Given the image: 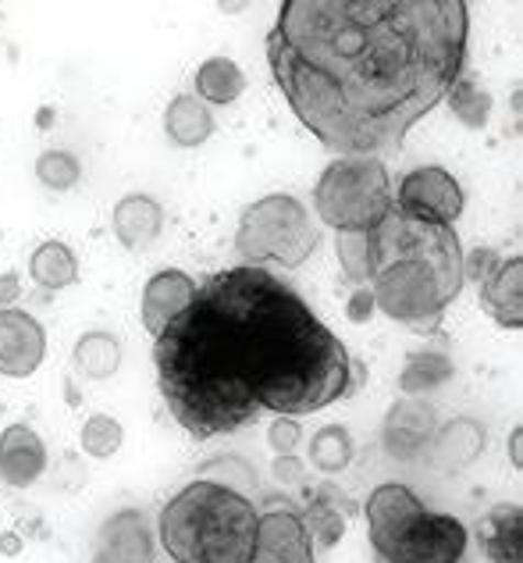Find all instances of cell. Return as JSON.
<instances>
[{"mask_svg":"<svg viewBox=\"0 0 523 563\" xmlns=\"http://www.w3.org/2000/svg\"><path fill=\"white\" fill-rule=\"evenodd\" d=\"M463 0H286L267 33L281 97L338 157L399 154L467 65Z\"/></svg>","mask_w":523,"mask_h":563,"instance_id":"obj_1","label":"cell"},{"mask_svg":"<svg viewBox=\"0 0 523 563\" xmlns=\"http://www.w3.org/2000/svg\"><path fill=\"white\" fill-rule=\"evenodd\" d=\"M164 407L197 442L260 418H307L360 385L342 339L296 286L267 268L207 275L192 303L154 339Z\"/></svg>","mask_w":523,"mask_h":563,"instance_id":"obj_2","label":"cell"},{"mask_svg":"<svg viewBox=\"0 0 523 563\" xmlns=\"http://www.w3.org/2000/svg\"><path fill=\"white\" fill-rule=\"evenodd\" d=\"M335 254L356 286H367L385 318L435 332L463 292V246L453 225L413 218L392 203L367 232H338Z\"/></svg>","mask_w":523,"mask_h":563,"instance_id":"obj_3","label":"cell"},{"mask_svg":"<svg viewBox=\"0 0 523 563\" xmlns=\"http://www.w3.org/2000/svg\"><path fill=\"white\" fill-rule=\"evenodd\" d=\"M260 510L232 485L197 478L164 503L157 536L175 563H249Z\"/></svg>","mask_w":523,"mask_h":563,"instance_id":"obj_4","label":"cell"},{"mask_svg":"<svg viewBox=\"0 0 523 563\" xmlns=\"http://www.w3.org/2000/svg\"><path fill=\"white\" fill-rule=\"evenodd\" d=\"M378 563H463L470 531L453 514L427 510L410 485L385 482L364 503Z\"/></svg>","mask_w":523,"mask_h":563,"instance_id":"obj_5","label":"cell"},{"mask_svg":"<svg viewBox=\"0 0 523 563\" xmlns=\"http://www.w3.org/2000/svg\"><path fill=\"white\" fill-rule=\"evenodd\" d=\"M321 243V225L310 218V207L292 192H267L253 200L238 218L235 250L249 268L278 264V268H299L313 257Z\"/></svg>","mask_w":523,"mask_h":563,"instance_id":"obj_6","label":"cell"},{"mask_svg":"<svg viewBox=\"0 0 523 563\" xmlns=\"http://www.w3.org/2000/svg\"><path fill=\"white\" fill-rule=\"evenodd\" d=\"M392 207V183L381 157H338L313 186L318 221L335 232H367Z\"/></svg>","mask_w":523,"mask_h":563,"instance_id":"obj_7","label":"cell"},{"mask_svg":"<svg viewBox=\"0 0 523 563\" xmlns=\"http://www.w3.org/2000/svg\"><path fill=\"white\" fill-rule=\"evenodd\" d=\"M392 203L413 218L453 225V221L463 214L467 197H463V186L456 183L453 172H445L438 165H424V168H413L402 175L392 192Z\"/></svg>","mask_w":523,"mask_h":563,"instance_id":"obj_8","label":"cell"},{"mask_svg":"<svg viewBox=\"0 0 523 563\" xmlns=\"http://www.w3.org/2000/svg\"><path fill=\"white\" fill-rule=\"evenodd\" d=\"M249 563H313V539L292 503H271L257 521Z\"/></svg>","mask_w":523,"mask_h":563,"instance_id":"obj_9","label":"cell"},{"mask_svg":"<svg viewBox=\"0 0 523 563\" xmlns=\"http://www.w3.org/2000/svg\"><path fill=\"white\" fill-rule=\"evenodd\" d=\"M47 357V332L43 324L19 307L0 310V375L29 378Z\"/></svg>","mask_w":523,"mask_h":563,"instance_id":"obj_10","label":"cell"},{"mask_svg":"<svg viewBox=\"0 0 523 563\" xmlns=\"http://www.w3.org/2000/svg\"><path fill=\"white\" fill-rule=\"evenodd\" d=\"M481 310L502 329H523V257H502L481 282Z\"/></svg>","mask_w":523,"mask_h":563,"instance_id":"obj_11","label":"cell"},{"mask_svg":"<svg viewBox=\"0 0 523 563\" xmlns=\"http://www.w3.org/2000/svg\"><path fill=\"white\" fill-rule=\"evenodd\" d=\"M192 296H197V278H189L186 272H178V268L157 272L143 286V303H140L143 329L157 339L192 303Z\"/></svg>","mask_w":523,"mask_h":563,"instance_id":"obj_12","label":"cell"},{"mask_svg":"<svg viewBox=\"0 0 523 563\" xmlns=\"http://www.w3.org/2000/svg\"><path fill=\"white\" fill-rule=\"evenodd\" d=\"M47 471V446L29 424H8L0 432V478L11 488H29Z\"/></svg>","mask_w":523,"mask_h":563,"instance_id":"obj_13","label":"cell"},{"mask_svg":"<svg viewBox=\"0 0 523 563\" xmlns=\"http://www.w3.org/2000/svg\"><path fill=\"white\" fill-rule=\"evenodd\" d=\"M299 514H303L313 550H332V545H338L342 536H346V514H353V499L342 496L332 482H324L313 488L307 507Z\"/></svg>","mask_w":523,"mask_h":563,"instance_id":"obj_14","label":"cell"},{"mask_svg":"<svg viewBox=\"0 0 523 563\" xmlns=\"http://www.w3.org/2000/svg\"><path fill=\"white\" fill-rule=\"evenodd\" d=\"M111 225L125 250H149L164 229V207L146 192H129L114 203Z\"/></svg>","mask_w":523,"mask_h":563,"instance_id":"obj_15","label":"cell"},{"mask_svg":"<svg viewBox=\"0 0 523 563\" xmlns=\"http://www.w3.org/2000/svg\"><path fill=\"white\" fill-rule=\"evenodd\" d=\"M97 563H149V536L143 514L122 510L111 517L100 536Z\"/></svg>","mask_w":523,"mask_h":563,"instance_id":"obj_16","label":"cell"},{"mask_svg":"<svg viewBox=\"0 0 523 563\" xmlns=\"http://www.w3.org/2000/svg\"><path fill=\"white\" fill-rule=\"evenodd\" d=\"M431 432H435V410L416 399H402V404L388 413L385 421V442L392 456H413L427 446Z\"/></svg>","mask_w":523,"mask_h":563,"instance_id":"obj_17","label":"cell"},{"mask_svg":"<svg viewBox=\"0 0 523 563\" xmlns=\"http://www.w3.org/2000/svg\"><path fill=\"white\" fill-rule=\"evenodd\" d=\"M481 450H485V428L474 418H456L431 442V464L438 471H463L481 456Z\"/></svg>","mask_w":523,"mask_h":563,"instance_id":"obj_18","label":"cell"},{"mask_svg":"<svg viewBox=\"0 0 523 563\" xmlns=\"http://www.w3.org/2000/svg\"><path fill=\"white\" fill-rule=\"evenodd\" d=\"M214 114L203 100H197L192 93H178L168 108H164V136H168L175 146H203L214 136Z\"/></svg>","mask_w":523,"mask_h":563,"instance_id":"obj_19","label":"cell"},{"mask_svg":"<svg viewBox=\"0 0 523 563\" xmlns=\"http://www.w3.org/2000/svg\"><path fill=\"white\" fill-rule=\"evenodd\" d=\"M481 545L491 563H523V510L516 503L496 507L485 517Z\"/></svg>","mask_w":523,"mask_h":563,"instance_id":"obj_20","label":"cell"},{"mask_svg":"<svg viewBox=\"0 0 523 563\" xmlns=\"http://www.w3.org/2000/svg\"><path fill=\"white\" fill-rule=\"evenodd\" d=\"M192 86H197V100L214 103V108H224V103H235L246 90V76L232 57H207V62L197 68L192 76Z\"/></svg>","mask_w":523,"mask_h":563,"instance_id":"obj_21","label":"cell"},{"mask_svg":"<svg viewBox=\"0 0 523 563\" xmlns=\"http://www.w3.org/2000/svg\"><path fill=\"white\" fill-rule=\"evenodd\" d=\"M29 278L36 282L40 289L47 292H62L79 282V261H75L71 246L62 240H47L36 246V254L29 257Z\"/></svg>","mask_w":523,"mask_h":563,"instance_id":"obj_22","label":"cell"},{"mask_svg":"<svg viewBox=\"0 0 523 563\" xmlns=\"http://www.w3.org/2000/svg\"><path fill=\"white\" fill-rule=\"evenodd\" d=\"M75 367L93 382L111 378L122 367V343L111 332H86L75 343Z\"/></svg>","mask_w":523,"mask_h":563,"instance_id":"obj_23","label":"cell"},{"mask_svg":"<svg viewBox=\"0 0 523 563\" xmlns=\"http://www.w3.org/2000/svg\"><path fill=\"white\" fill-rule=\"evenodd\" d=\"M356 442L346 424H324L310 439V467L321 474H342L353 464Z\"/></svg>","mask_w":523,"mask_h":563,"instance_id":"obj_24","label":"cell"},{"mask_svg":"<svg viewBox=\"0 0 523 563\" xmlns=\"http://www.w3.org/2000/svg\"><path fill=\"white\" fill-rule=\"evenodd\" d=\"M445 100H448V108H453V114L467 129H485L488 125V118H491V97L474 79L459 76L453 82V90L445 93Z\"/></svg>","mask_w":523,"mask_h":563,"instance_id":"obj_25","label":"cell"},{"mask_svg":"<svg viewBox=\"0 0 523 563\" xmlns=\"http://www.w3.org/2000/svg\"><path fill=\"white\" fill-rule=\"evenodd\" d=\"M125 442V428L118 418H111V413H93L82 432H79V446L82 453L97 456V461H108V456H114L118 450H122Z\"/></svg>","mask_w":523,"mask_h":563,"instance_id":"obj_26","label":"cell"},{"mask_svg":"<svg viewBox=\"0 0 523 563\" xmlns=\"http://www.w3.org/2000/svg\"><path fill=\"white\" fill-rule=\"evenodd\" d=\"M36 179L54 192H68V189L79 186L82 165H79V157L68 154V151H47L36 161Z\"/></svg>","mask_w":523,"mask_h":563,"instance_id":"obj_27","label":"cell"},{"mask_svg":"<svg viewBox=\"0 0 523 563\" xmlns=\"http://www.w3.org/2000/svg\"><path fill=\"white\" fill-rule=\"evenodd\" d=\"M448 375H453V364H448V357L424 353V357H410L399 385H402V393L413 396V393H427V389H435V385L448 382Z\"/></svg>","mask_w":523,"mask_h":563,"instance_id":"obj_28","label":"cell"},{"mask_svg":"<svg viewBox=\"0 0 523 563\" xmlns=\"http://www.w3.org/2000/svg\"><path fill=\"white\" fill-rule=\"evenodd\" d=\"M267 442H271V450L278 456H289L299 450V442H303V424L292 421V418H278L271 424V432H267Z\"/></svg>","mask_w":523,"mask_h":563,"instance_id":"obj_29","label":"cell"},{"mask_svg":"<svg viewBox=\"0 0 523 563\" xmlns=\"http://www.w3.org/2000/svg\"><path fill=\"white\" fill-rule=\"evenodd\" d=\"M502 261L499 250H491V246H477L474 250V257L463 254V278H474V282H481L496 264Z\"/></svg>","mask_w":523,"mask_h":563,"instance_id":"obj_30","label":"cell"},{"mask_svg":"<svg viewBox=\"0 0 523 563\" xmlns=\"http://www.w3.org/2000/svg\"><path fill=\"white\" fill-rule=\"evenodd\" d=\"M374 314H378V307H374L370 289H367V286H356L353 296H349V303H346V318H349L353 324H367Z\"/></svg>","mask_w":523,"mask_h":563,"instance_id":"obj_31","label":"cell"},{"mask_svg":"<svg viewBox=\"0 0 523 563\" xmlns=\"http://www.w3.org/2000/svg\"><path fill=\"white\" fill-rule=\"evenodd\" d=\"M303 474H307V467H303V461H296V453L278 456V461H275V478H278V482L296 485L299 478H303Z\"/></svg>","mask_w":523,"mask_h":563,"instance_id":"obj_32","label":"cell"},{"mask_svg":"<svg viewBox=\"0 0 523 563\" xmlns=\"http://www.w3.org/2000/svg\"><path fill=\"white\" fill-rule=\"evenodd\" d=\"M19 296H22V278L14 272H4V275H0V310L19 303Z\"/></svg>","mask_w":523,"mask_h":563,"instance_id":"obj_33","label":"cell"},{"mask_svg":"<svg viewBox=\"0 0 523 563\" xmlns=\"http://www.w3.org/2000/svg\"><path fill=\"white\" fill-rule=\"evenodd\" d=\"M22 553V536L19 531H4L0 536V556H19Z\"/></svg>","mask_w":523,"mask_h":563,"instance_id":"obj_34","label":"cell"},{"mask_svg":"<svg viewBox=\"0 0 523 563\" xmlns=\"http://www.w3.org/2000/svg\"><path fill=\"white\" fill-rule=\"evenodd\" d=\"M520 446H523V428H513V435H510V461H513L516 471L523 467V453H520Z\"/></svg>","mask_w":523,"mask_h":563,"instance_id":"obj_35","label":"cell"},{"mask_svg":"<svg viewBox=\"0 0 523 563\" xmlns=\"http://www.w3.org/2000/svg\"><path fill=\"white\" fill-rule=\"evenodd\" d=\"M36 122H40V129H47V125L54 122V111H51V108H43V111H40V118H36Z\"/></svg>","mask_w":523,"mask_h":563,"instance_id":"obj_36","label":"cell"}]
</instances>
